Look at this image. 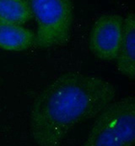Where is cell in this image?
Listing matches in <instances>:
<instances>
[{
	"mask_svg": "<svg viewBox=\"0 0 135 146\" xmlns=\"http://www.w3.org/2000/svg\"><path fill=\"white\" fill-rule=\"evenodd\" d=\"M115 86L79 72L58 76L39 93L30 111V133L38 146H60L68 133L96 117L114 101Z\"/></svg>",
	"mask_w": 135,
	"mask_h": 146,
	"instance_id": "obj_1",
	"label": "cell"
},
{
	"mask_svg": "<svg viewBox=\"0 0 135 146\" xmlns=\"http://www.w3.org/2000/svg\"><path fill=\"white\" fill-rule=\"evenodd\" d=\"M33 19L25 0H0V22L23 25Z\"/></svg>",
	"mask_w": 135,
	"mask_h": 146,
	"instance_id": "obj_7",
	"label": "cell"
},
{
	"mask_svg": "<svg viewBox=\"0 0 135 146\" xmlns=\"http://www.w3.org/2000/svg\"><path fill=\"white\" fill-rule=\"evenodd\" d=\"M36 33L23 25L0 22V49L20 52L35 46Z\"/></svg>",
	"mask_w": 135,
	"mask_h": 146,
	"instance_id": "obj_6",
	"label": "cell"
},
{
	"mask_svg": "<svg viewBox=\"0 0 135 146\" xmlns=\"http://www.w3.org/2000/svg\"><path fill=\"white\" fill-rule=\"evenodd\" d=\"M123 31V17L107 14L99 17L90 30L89 45L96 58L113 61L117 57Z\"/></svg>",
	"mask_w": 135,
	"mask_h": 146,
	"instance_id": "obj_4",
	"label": "cell"
},
{
	"mask_svg": "<svg viewBox=\"0 0 135 146\" xmlns=\"http://www.w3.org/2000/svg\"><path fill=\"white\" fill-rule=\"evenodd\" d=\"M116 66L124 76L135 78V17L133 12L123 18V31L119 50L115 59Z\"/></svg>",
	"mask_w": 135,
	"mask_h": 146,
	"instance_id": "obj_5",
	"label": "cell"
},
{
	"mask_svg": "<svg viewBox=\"0 0 135 146\" xmlns=\"http://www.w3.org/2000/svg\"><path fill=\"white\" fill-rule=\"evenodd\" d=\"M36 22L35 46L48 49L66 44L73 24L71 0H25Z\"/></svg>",
	"mask_w": 135,
	"mask_h": 146,
	"instance_id": "obj_3",
	"label": "cell"
},
{
	"mask_svg": "<svg viewBox=\"0 0 135 146\" xmlns=\"http://www.w3.org/2000/svg\"><path fill=\"white\" fill-rule=\"evenodd\" d=\"M135 98L128 96L113 101L96 117L81 146H134Z\"/></svg>",
	"mask_w": 135,
	"mask_h": 146,
	"instance_id": "obj_2",
	"label": "cell"
}]
</instances>
